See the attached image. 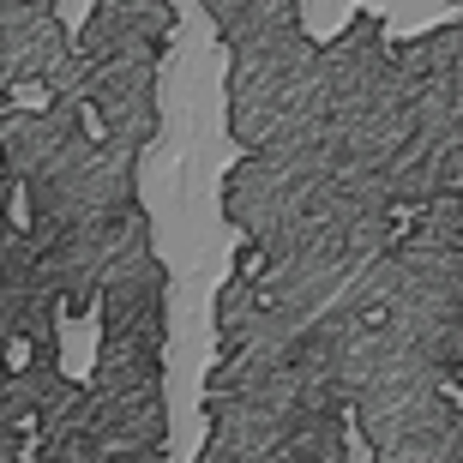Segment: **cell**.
Segmentation results:
<instances>
[{
	"instance_id": "4",
	"label": "cell",
	"mask_w": 463,
	"mask_h": 463,
	"mask_svg": "<svg viewBox=\"0 0 463 463\" xmlns=\"http://www.w3.org/2000/svg\"><path fill=\"white\" fill-rule=\"evenodd\" d=\"M79 397H85V385H72L49 355L31 361V367H13V379H6V439H18V433L43 439V428L61 421Z\"/></svg>"
},
{
	"instance_id": "1",
	"label": "cell",
	"mask_w": 463,
	"mask_h": 463,
	"mask_svg": "<svg viewBox=\"0 0 463 463\" xmlns=\"http://www.w3.org/2000/svg\"><path fill=\"white\" fill-rule=\"evenodd\" d=\"M6 169L24 187L31 217L49 223H120L138 217V151L85 133L72 109L6 115Z\"/></svg>"
},
{
	"instance_id": "2",
	"label": "cell",
	"mask_w": 463,
	"mask_h": 463,
	"mask_svg": "<svg viewBox=\"0 0 463 463\" xmlns=\"http://www.w3.org/2000/svg\"><path fill=\"white\" fill-rule=\"evenodd\" d=\"M103 344L127 349H169V271L156 259V241L138 247L133 259H120V271L103 289Z\"/></svg>"
},
{
	"instance_id": "3",
	"label": "cell",
	"mask_w": 463,
	"mask_h": 463,
	"mask_svg": "<svg viewBox=\"0 0 463 463\" xmlns=\"http://www.w3.org/2000/svg\"><path fill=\"white\" fill-rule=\"evenodd\" d=\"M0 61L6 85H61L79 61V36L54 18V0H0Z\"/></svg>"
}]
</instances>
